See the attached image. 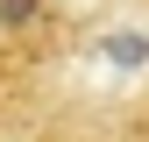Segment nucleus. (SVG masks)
<instances>
[{
    "label": "nucleus",
    "instance_id": "obj_1",
    "mask_svg": "<svg viewBox=\"0 0 149 142\" xmlns=\"http://www.w3.org/2000/svg\"><path fill=\"white\" fill-rule=\"evenodd\" d=\"M107 57L114 64H142L149 57V36H107Z\"/></svg>",
    "mask_w": 149,
    "mask_h": 142
}]
</instances>
